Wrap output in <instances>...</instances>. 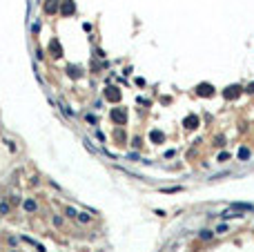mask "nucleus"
I'll use <instances>...</instances> for the list:
<instances>
[{
	"label": "nucleus",
	"instance_id": "nucleus-13",
	"mask_svg": "<svg viewBox=\"0 0 254 252\" xmlns=\"http://www.w3.org/2000/svg\"><path fill=\"white\" fill-rule=\"evenodd\" d=\"M47 11H49V14H51V11H56V2H49V5H47Z\"/></svg>",
	"mask_w": 254,
	"mask_h": 252
},
{
	"label": "nucleus",
	"instance_id": "nucleus-3",
	"mask_svg": "<svg viewBox=\"0 0 254 252\" xmlns=\"http://www.w3.org/2000/svg\"><path fill=\"white\" fill-rule=\"evenodd\" d=\"M230 207H234L239 212H254V205H250V203H232Z\"/></svg>",
	"mask_w": 254,
	"mask_h": 252
},
{
	"label": "nucleus",
	"instance_id": "nucleus-5",
	"mask_svg": "<svg viewBox=\"0 0 254 252\" xmlns=\"http://www.w3.org/2000/svg\"><path fill=\"white\" fill-rule=\"evenodd\" d=\"M221 217L223 219H234V217H243L239 210H234V207H230V210H225V212H221Z\"/></svg>",
	"mask_w": 254,
	"mask_h": 252
},
{
	"label": "nucleus",
	"instance_id": "nucleus-4",
	"mask_svg": "<svg viewBox=\"0 0 254 252\" xmlns=\"http://www.w3.org/2000/svg\"><path fill=\"white\" fill-rule=\"evenodd\" d=\"M112 116H114V121H118V125H125V118H127L125 109H118V112L114 109V114H112Z\"/></svg>",
	"mask_w": 254,
	"mask_h": 252
},
{
	"label": "nucleus",
	"instance_id": "nucleus-11",
	"mask_svg": "<svg viewBox=\"0 0 254 252\" xmlns=\"http://www.w3.org/2000/svg\"><path fill=\"white\" fill-rule=\"evenodd\" d=\"M214 232H216V234H225V232H227V225L223 223V225H219V228H216Z\"/></svg>",
	"mask_w": 254,
	"mask_h": 252
},
{
	"label": "nucleus",
	"instance_id": "nucleus-6",
	"mask_svg": "<svg viewBox=\"0 0 254 252\" xmlns=\"http://www.w3.org/2000/svg\"><path fill=\"white\" fill-rule=\"evenodd\" d=\"M9 212H11V205L7 201H0V217H7Z\"/></svg>",
	"mask_w": 254,
	"mask_h": 252
},
{
	"label": "nucleus",
	"instance_id": "nucleus-1",
	"mask_svg": "<svg viewBox=\"0 0 254 252\" xmlns=\"http://www.w3.org/2000/svg\"><path fill=\"white\" fill-rule=\"evenodd\" d=\"M20 241H25L27 246H31V248H36L38 252H45V246L42 243H38L36 239H31V237H27V234H20Z\"/></svg>",
	"mask_w": 254,
	"mask_h": 252
},
{
	"label": "nucleus",
	"instance_id": "nucleus-12",
	"mask_svg": "<svg viewBox=\"0 0 254 252\" xmlns=\"http://www.w3.org/2000/svg\"><path fill=\"white\" fill-rule=\"evenodd\" d=\"M54 225H56V228H62V219L58 217V214H56V217H54Z\"/></svg>",
	"mask_w": 254,
	"mask_h": 252
},
{
	"label": "nucleus",
	"instance_id": "nucleus-10",
	"mask_svg": "<svg viewBox=\"0 0 254 252\" xmlns=\"http://www.w3.org/2000/svg\"><path fill=\"white\" fill-rule=\"evenodd\" d=\"M65 214L71 217V219H76V210H74V207H65Z\"/></svg>",
	"mask_w": 254,
	"mask_h": 252
},
{
	"label": "nucleus",
	"instance_id": "nucleus-7",
	"mask_svg": "<svg viewBox=\"0 0 254 252\" xmlns=\"http://www.w3.org/2000/svg\"><path fill=\"white\" fill-rule=\"evenodd\" d=\"M76 219L83 223H92V214H85V212H76Z\"/></svg>",
	"mask_w": 254,
	"mask_h": 252
},
{
	"label": "nucleus",
	"instance_id": "nucleus-8",
	"mask_svg": "<svg viewBox=\"0 0 254 252\" xmlns=\"http://www.w3.org/2000/svg\"><path fill=\"white\" fill-rule=\"evenodd\" d=\"M239 158H243V161L250 158V150H248V147H241V150H239Z\"/></svg>",
	"mask_w": 254,
	"mask_h": 252
},
{
	"label": "nucleus",
	"instance_id": "nucleus-2",
	"mask_svg": "<svg viewBox=\"0 0 254 252\" xmlns=\"http://www.w3.org/2000/svg\"><path fill=\"white\" fill-rule=\"evenodd\" d=\"M22 210L29 212V214H34V212H38V203H36L34 199H25V201H22Z\"/></svg>",
	"mask_w": 254,
	"mask_h": 252
},
{
	"label": "nucleus",
	"instance_id": "nucleus-9",
	"mask_svg": "<svg viewBox=\"0 0 254 252\" xmlns=\"http://www.w3.org/2000/svg\"><path fill=\"white\" fill-rule=\"evenodd\" d=\"M198 237L203 239V241H210V239H212V232H210V230H203L201 234H198Z\"/></svg>",
	"mask_w": 254,
	"mask_h": 252
}]
</instances>
